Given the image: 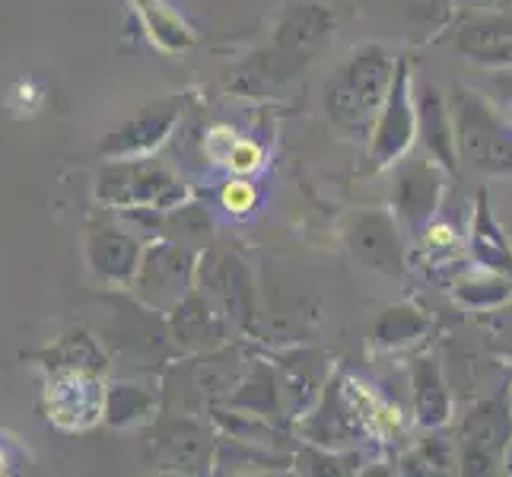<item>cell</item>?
I'll use <instances>...</instances> for the list:
<instances>
[{"label": "cell", "instance_id": "obj_12", "mask_svg": "<svg viewBox=\"0 0 512 477\" xmlns=\"http://www.w3.org/2000/svg\"><path fill=\"white\" fill-rule=\"evenodd\" d=\"M490 4H506V0H490Z\"/></svg>", "mask_w": 512, "mask_h": 477}, {"label": "cell", "instance_id": "obj_8", "mask_svg": "<svg viewBox=\"0 0 512 477\" xmlns=\"http://www.w3.org/2000/svg\"><path fill=\"white\" fill-rule=\"evenodd\" d=\"M382 137H385V153H395L411 140V115H408V105H404L401 86L392 96V109H388V125H385Z\"/></svg>", "mask_w": 512, "mask_h": 477}, {"label": "cell", "instance_id": "obj_4", "mask_svg": "<svg viewBox=\"0 0 512 477\" xmlns=\"http://www.w3.org/2000/svg\"><path fill=\"white\" fill-rule=\"evenodd\" d=\"M353 249H357L369 264L385 271H398L401 268V252H398V239L392 233V226L379 217H366L357 226V236H353Z\"/></svg>", "mask_w": 512, "mask_h": 477}, {"label": "cell", "instance_id": "obj_1", "mask_svg": "<svg viewBox=\"0 0 512 477\" xmlns=\"http://www.w3.org/2000/svg\"><path fill=\"white\" fill-rule=\"evenodd\" d=\"M458 109V147L465 159L478 169L490 172H512V131L493 115L481 99L468 93L455 96Z\"/></svg>", "mask_w": 512, "mask_h": 477}, {"label": "cell", "instance_id": "obj_2", "mask_svg": "<svg viewBox=\"0 0 512 477\" xmlns=\"http://www.w3.org/2000/svg\"><path fill=\"white\" fill-rule=\"evenodd\" d=\"M388 83V61L382 51H366V55L347 70V77L334 90V112L347 125H366L376 115Z\"/></svg>", "mask_w": 512, "mask_h": 477}, {"label": "cell", "instance_id": "obj_9", "mask_svg": "<svg viewBox=\"0 0 512 477\" xmlns=\"http://www.w3.org/2000/svg\"><path fill=\"white\" fill-rule=\"evenodd\" d=\"M255 201V191L252 185H245V182H233L226 191H223V204L233 210V214H242V210H249Z\"/></svg>", "mask_w": 512, "mask_h": 477}, {"label": "cell", "instance_id": "obj_11", "mask_svg": "<svg viewBox=\"0 0 512 477\" xmlns=\"http://www.w3.org/2000/svg\"><path fill=\"white\" fill-rule=\"evenodd\" d=\"M430 242H433V245H449V242H452V229H449V226H436V229H430Z\"/></svg>", "mask_w": 512, "mask_h": 477}, {"label": "cell", "instance_id": "obj_10", "mask_svg": "<svg viewBox=\"0 0 512 477\" xmlns=\"http://www.w3.org/2000/svg\"><path fill=\"white\" fill-rule=\"evenodd\" d=\"M261 163V150L255 144H236V150L229 153V166L236 172H252Z\"/></svg>", "mask_w": 512, "mask_h": 477}, {"label": "cell", "instance_id": "obj_6", "mask_svg": "<svg viewBox=\"0 0 512 477\" xmlns=\"http://www.w3.org/2000/svg\"><path fill=\"white\" fill-rule=\"evenodd\" d=\"M417 388H420L417 398H420V417H423V423H443L446 414H449V398L443 392V385H439V376H436L433 363L420 366Z\"/></svg>", "mask_w": 512, "mask_h": 477}, {"label": "cell", "instance_id": "obj_5", "mask_svg": "<svg viewBox=\"0 0 512 477\" xmlns=\"http://www.w3.org/2000/svg\"><path fill=\"white\" fill-rule=\"evenodd\" d=\"M436 175L427 166H414L408 175L401 179V210L408 217H427L436 207Z\"/></svg>", "mask_w": 512, "mask_h": 477}, {"label": "cell", "instance_id": "obj_7", "mask_svg": "<svg viewBox=\"0 0 512 477\" xmlns=\"http://www.w3.org/2000/svg\"><path fill=\"white\" fill-rule=\"evenodd\" d=\"M423 118H427V140L430 147L443 156V163L452 166V134L446 128V115H443V105L436 102V96L427 93V99H423Z\"/></svg>", "mask_w": 512, "mask_h": 477}, {"label": "cell", "instance_id": "obj_3", "mask_svg": "<svg viewBox=\"0 0 512 477\" xmlns=\"http://www.w3.org/2000/svg\"><path fill=\"white\" fill-rule=\"evenodd\" d=\"M509 420L503 417L500 404H487L471 417L465 430V471H487L503 449Z\"/></svg>", "mask_w": 512, "mask_h": 477}]
</instances>
